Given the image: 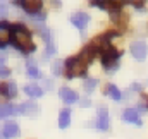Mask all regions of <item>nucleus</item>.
Returning <instances> with one entry per match:
<instances>
[{"mask_svg": "<svg viewBox=\"0 0 148 139\" xmlns=\"http://www.w3.org/2000/svg\"><path fill=\"white\" fill-rule=\"evenodd\" d=\"M95 53H97V50H95L93 46H86L79 55H76L73 59H67V60H66V76H67V77L83 76V74L86 72V69H88L90 62L93 60Z\"/></svg>", "mask_w": 148, "mask_h": 139, "instance_id": "1", "label": "nucleus"}, {"mask_svg": "<svg viewBox=\"0 0 148 139\" xmlns=\"http://www.w3.org/2000/svg\"><path fill=\"white\" fill-rule=\"evenodd\" d=\"M12 41L17 48H21L24 52H33L35 50V43H33V38L29 35V31L21 24H16L12 28Z\"/></svg>", "mask_w": 148, "mask_h": 139, "instance_id": "2", "label": "nucleus"}, {"mask_svg": "<svg viewBox=\"0 0 148 139\" xmlns=\"http://www.w3.org/2000/svg\"><path fill=\"white\" fill-rule=\"evenodd\" d=\"M119 52L114 48V46H109L107 50L102 52V62L107 69H117V59H119Z\"/></svg>", "mask_w": 148, "mask_h": 139, "instance_id": "3", "label": "nucleus"}, {"mask_svg": "<svg viewBox=\"0 0 148 139\" xmlns=\"http://www.w3.org/2000/svg\"><path fill=\"white\" fill-rule=\"evenodd\" d=\"M131 53H133V57L136 60H145V57H147V53H148L147 45L143 41H134L131 45Z\"/></svg>", "mask_w": 148, "mask_h": 139, "instance_id": "4", "label": "nucleus"}, {"mask_svg": "<svg viewBox=\"0 0 148 139\" xmlns=\"http://www.w3.org/2000/svg\"><path fill=\"white\" fill-rule=\"evenodd\" d=\"M2 136L7 139H12V138H17L19 136V125L16 122H5L2 125Z\"/></svg>", "mask_w": 148, "mask_h": 139, "instance_id": "5", "label": "nucleus"}, {"mask_svg": "<svg viewBox=\"0 0 148 139\" xmlns=\"http://www.w3.org/2000/svg\"><path fill=\"white\" fill-rule=\"evenodd\" d=\"M88 21H90V16L86 12H76V14H73V17H71V22H73L77 29H84L88 26Z\"/></svg>", "mask_w": 148, "mask_h": 139, "instance_id": "6", "label": "nucleus"}, {"mask_svg": "<svg viewBox=\"0 0 148 139\" xmlns=\"http://www.w3.org/2000/svg\"><path fill=\"white\" fill-rule=\"evenodd\" d=\"M110 125V119H109V112L107 108H100L98 110V120H97V127L100 131H107Z\"/></svg>", "mask_w": 148, "mask_h": 139, "instance_id": "7", "label": "nucleus"}, {"mask_svg": "<svg viewBox=\"0 0 148 139\" xmlns=\"http://www.w3.org/2000/svg\"><path fill=\"white\" fill-rule=\"evenodd\" d=\"M10 40H12V29L7 24L0 22V48L5 46V45H9Z\"/></svg>", "mask_w": 148, "mask_h": 139, "instance_id": "8", "label": "nucleus"}, {"mask_svg": "<svg viewBox=\"0 0 148 139\" xmlns=\"http://www.w3.org/2000/svg\"><path fill=\"white\" fill-rule=\"evenodd\" d=\"M122 120H124V122H131V124H136V125H141V120H140V113H138L134 108H127V110H124V113H122Z\"/></svg>", "mask_w": 148, "mask_h": 139, "instance_id": "9", "label": "nucleus"}, {"mask_svg": "<svg viewBox=\"0 0 148 139\" xmlns=\"http://www.w3.org/2000/svg\"><path fill=\"white\" fill-rule=\"evenodd\" d=\"M60 98L66 102V103H74V102H77V93L73 91V89H69V88H62L60 89Z\"/></svg>", "mask_w": 148, "mask_h": 139, "instance_id": "10", "label": "nucleus"}, {"mask_svg": "<svg viewBox=\"0 0 148 139\" xmlns=\"http://www.w3.org/2000/svg\"><path fill=\"white\" fill-rule=\"evenodd\" d=\"M71 124V110L69 108H64L59 115V127L60 129H67Z\"/></svg>", "mask_w": 148, "mask_h": 139, "instance_id": "11", "label": "nucleus"}, {"mask_svg": "<svg viewBox=\"0 0 148 139\" xmlns=\"http://www.w3.org/2000/svg\"><path fill=\"white\" fill-rule=\"evenodd\" d=\"M21 5L28 10V12H38L40 9H41V2L40 0H24V2H21Z\"/></svg>", "mask_w": 148, "mask_h": 139, "instance_id": "12", "label": "nucleus"}, {"mask_svg": "<svg viewBox=\"0 0 148 139\" xmlns=\"http://www.w3.org/2000/svg\"><path fill=\"white\" fill-rule=\"evenodd\" d=\"M24 91H26V95H29V96H33V98H38V96H41L43 95V89L36 86V84H28L26 88H24Z\"/></svg>", "mask_w": 148, "mask_h": 139, "instance_id": "13", "label": "nucleus"}, {"mask_svg": "<svg viewBox=\"0 0 148 139\" xmlns=\"http://www.w3.org/2000/svg\"><path fill=\"white\" fill-rule=\"evenodd\" d=\"M21 112H24L28 117H35L38 113V106L35 103H31V102H28V103H24L21 106Z\"/></svg>", "mask_w": 148, "mask_h": 139, "instance_id": "14", "label": "nucleus"}, {"mask_svg": "<svg viewBox=\"0 0 148 139\" xmlns=\"http://www.w3.org/2000/svg\"><path fill=\"white\" fill-rule=\"evenodd\" d=\"M16 112H17V108H16L14 105H2V106H0V119L9 117V115H12V113H16Z\"/></svg>", "mask_w": 148, "mask_h": 139, "instance_id": "15", "label": "nucleus"}, {"mask_svg": "<svg viewBox=\"0 0 148 139\" xmlns=\"http://www.w3.org/2000/svg\"><path fill=\"white\" fill-rule=\"evenodd\" d=\"M107 95L110 96L112 100H115V102H119V100L122 98L121 91H119V89H117V86H114V84H109V86H107Z\"/></svg>", "mask_w": 148, "mask_h": 139, "instance_id": "16", "label": "nucleus"}, {"mask_svg": "<svg viewBox=\"0 0 148 139\" xmlns=\"http://www.w3.org/2000/svg\"><path fill=\"white\" fill-rule=\"evenodd\" d=\"M95 86H97V79H86V81H84V89H86L88 93L93 91Z\"/></svg>", "mask_w": 148, "mask_h": 139, "instance_id": "17", "label": "nucleus"}, {"mask_svg": "<svg viewBox=\"0 0 148 139\" xmlns=\"http://www.w3.org/2000/svg\"><path fill=\"white\" fill-rule=\"evenodd\" d=\"M28 72H29V76H31V77H40V70L35 67V64H33V62H29V64H28Z\"/></svg>", "mask_w": 148, "mask_h": 139, "instance_id": "18", "label": "nucleus"}, {"mask_svg": "<svg viewBox=\"0 0 148 139\" xmlns=\"http://www.w3.org/2000/svg\"><path fill=\"white\" fill-rule=\"evenodd\" d=\"M16 95V82L7 84V96H14Z\"/></svg>", "mask_w": 148, "mask_h": 139, "instance_id": "19", "label": "nucleus"}, {"mask_svg": "<svg viewBox=\"0 0 148 139\" xmlns=\"http://www.w3.org/2000/svg\"><path fill=\"white\" fill-rule=\"evenodd\" d=\"M52 70H53V74H60V64L57 62V64H55V65L52 67Z\"/></svg>", "mask_w": 148, "mask_h": 139, "instance_id": "20", "label": "nucleus"}, {"mask_svg": "<svg viewBox=\"0 0 148 139\" xmlns=\"http://www.w3.org/2000/svg\"><path fill=\"white\" fill-rule=\"evenodd\" d=\"M5 12H7L5 5H0V16H5Z\"/></svg>", "mask_w": 148, "mask_h": 139, "instance_id": "21", "label": "nucleus"}, {"mask_svg": "<svg viewBox=\"0 0 148 139\" xmlns=\"http://www.w3.org/2000/svg\"><path fill=\"white\" fill-rule=\"evenodd\" d=\"M0 74H2V76H7V74H9V70L3 67V69H0Z\"/></svg>", "mask_w": 148, "mask_h": 139, "instance_id": "22", "label": "nucleus"}, {"mask_svg": "<svg viewBox=\"0 0 148 139\" xmlns=\"http://www.w3.org/2000/svg\"><path fill=\"white\" fill-rule=\"evenodd\" d=\"M133 89H134V91H140V89H141V86H140V84H133Z\"/></svg>", "mask_w": 148, "mask_h": 139, "instance_id": "23", "label": "nucleus"}, {"mask_svg": "<svg viewBox=\"0 0 148 139\" xmlns=\"http://www.w3.org/2000/svg\"><path fill=\"white\" fill-rule=\"evenodd\" d=\"M0 69H3V59H0Z\"/></svg>", "mask_w": 148, "mask_h": 139, "instance_id": "24", "label": "nucleus"}]
</instances>
